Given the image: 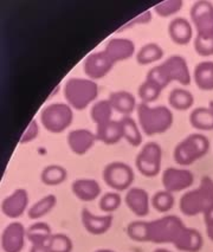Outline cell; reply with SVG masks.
I'll return each mask as SVG.
<instances>
[{
	"label": "cell",
	"mask_w": 213,
	"mask_h": 252,
	"mask_svg": "<svg viewBox=\"0 0 213 252\" xmlns=\"http://www.w3.org/2000/svg\"><path fill=\"white\" fill-rule=\"evenodd\" d=\"M187 226L177 216H166L153 221H146V242L154 244L179 245Z\"/></svg>",
	"instance_id": "6da1fadb"
},
{
	"label": "cell",
	"mask_w": 213,
	"mask_h": 252,
	"mask_svg": "<svg viewBox=\"0 0 213 252\" xmlns=\"http://www.w3.org/2000/svg\"><path fill=\"white\" fill-rule=\"evenodd\" d=\"M146 80L154 82L163 90L174 81L182 86H188L191 83V72L185 58L180 55H173L160 65L152 68Z\"/></svg>",
	"instance_id": "7a4b0ae2"
},
{
	"label": "cell",
	"mask_w": 213,
	"mask_h": 252,
	"mask_svg": "<svg viewBox=\"0 0 213 252\" xmlns=\"http://www.w3.org/2000/svg\"><path fill=\"white\" fill-rule=\"evenodd\" d=\"M139 123L147 136L159 135L166 133L174 121L173 113L165 105L151 107L141 102L138 105Z\"/></svg>",
	"instance_id": "3957f363"
},
{
	"label": "cell",
	"mask_w": 213,
	"mask_h": 252,
	"mask_svg": "<svg viewBox=\"0 0 213 252\" xmlns=\"http://www.w3.org/2000/svg\"><path fill=\"white\" fill-rule=\"evenodd\" d=\"M211 206H213V180L207 175L201 178L198 189L186 192L180 199V211L187 217L204 215Z\"/></svg>",
	"instance_id": "277c9868"
},
{
	"label": "cell",
	"mask_w": 213,
	"mask_h": 252,
	"mask_svg": "<svg viewBox=\"0 0 213 252\" xmlns=\"http://www.w3.org/2000/svg\"><path fill=\"white\" fill-rule=\"evenodd\" d=\"M98 95V86L89 78H70L64 86V97L76 110L86 109Z\"/></svg>",
	"instance_id": "5b68a950"
},
{
	"label": "cell",
	"mask_w": 213,
	"mask_h": 252,
	"mask_svg": "<svg viewBox=\"0 0 213 252\" xmlns=\"http://www.w3.org/2000/svg\"><path fill=\"white\" fill-rule=\"evenodd\" d=\"M209 149L210 140L204 134H191L174 149V161L180 166H189L205 157Z\"/></svg>",
	"instance_id": "8992f818"
},
{
	"label": "cell",
	"mask_w": 213,
	"mask_h": 252,
	"mask_svg": "<svg viewBox=\"0 0 213 252\" xmlns=\"http://www.w3.org/2000/svg\"><path fill=\"white\" fill-rule=\"evenodd\" d=\"M74 113L69 104L56 102L46 105L40 113V121L46 130L54 134H60L71 126Z\"/></svg>",
	"instance_id": "52a82bcc"
},
{
	"label": "cell",
	"mask_w": 213,
	"mask_h": 252,
	"mask_svg": "<svg viewBox=\"0 0 213 252\" xmlns=\"http://www.w3.org/2000/svg\"><path fill=\"white\" fill-rule=\"evenodd\" d=\"M134 171L132 167L121 161L108 163L103 169V180L110 189L115 191H125L132 186Z\"/></svg>",
	"instance_id": "ba28073f"
},
{
	"label": "cell",
	"mask_w": 213,
	"mask_h": 252,
	"mask_svg": "<svg viewBox=\"0 0 213 252\" xmlns=\"http://www.w3.org/2000/svg\"><path fill=\"white\" fill-rule=\"evenodd\" d=\"M162 149L159 143L148 142L138 154L135 165L138 171L147 178L156 177L161 168Z\"/></svg>",
	"instance_id": "9c48e42d"
},
{
	"label": "cell",
	"mask_w": 213,
	"mask_h": 252,
	"mask_svg": "<svg viewBox=\"0 0 213 252\" xmlns=\"http://www.w3.org/2000/svg\"><path fill=\"white\" fill-rule=\"evenodd\" d=\"M191 19L197 36L213 37V5L207 0H199L191 7Z\"/></svg>",
	"instance_id": "30bf717a"
},
{
	"label": "cell",
	"mask_w": 213,
	"mask_h": 252,
	"mask_svg": "<svg viewBox=\"0 0 213 252\" xmlns=\"http://www.w3.org/2000/svg\"><path fill=\"white\" fill-rule=\"evenodd\" d=\"M194 183L193 173L185 168L168 167L162 174V185L165 191L171 193L182 192L187 189Z\"/></svg>",
	"instance_id": "8fae6325"
},
{
	"label": "cell",
	"mask_w": 213,
	"mask_h": 252,
	"mask_svg": "<svg viewBox=\"0 0 213 252\" xmlns=\"http://www.w3.org/2000/svg\"><path fill=\"white\" fill-rule=\"evenodd\" d=\"M114 63L110 61L106 52H92L84 60L83 69L89 80H101L112 71Z\"/></svg>",
	"instance_id": "7c38bea8"
},
{
	"label": "cell",
	"mask_w": 213,
	"mask_h": 252,
	"mask_svg": "<svg viewBox=\"0 0 213 252\" xmlns=\"http://www.w3.org/2000/svg\"><path fill=\"white\" fill-rule=\"evenodd\" d=\"M26 230L19 221H13L4 228L1 234V249L4 252H22L25 245Z\"/></svg>",
	"instance_id": "4fadbf2b"
},
{
	"label": "cell",
	"mask_w": 213,
	"mask_h": 252,
	"mask_svg": "<svg viewBox=\"0 0 213 252\" xmlns=\"http://www.w3.org/2000/svg\"><path fill=\"white\" fill-rule=\"evenodd\" d=\"M29 205V194L24 189H16L11 193L1 203V212L8 218H19L24 215L26 207Z\"/></svg>",
	"instance_id": "5bb4252c"
},
{
	"label": "cell",
	"mask_w": 213,
	"mask_h": 252,
	"mask_svg": "<svg viewBox=\"0 0 213 252\" xmlns=\"http://www.w3.org/2000/svg\"><path fill=\"white\" fill-rule=\"evenodd\" d=\"M104 52L115 64L118 62L129 60L135 54V44L128 38H113L107 43Z\"/></svg>",
	"instance_id": "9a60e30c"
},
{
	"label": "cell",
	"mask_w": 213,
	"mask_h": 252,
	"mask_svg": "<svg viewBox=\"0 0 213 252\" xmlns=\"http://www.w3.org/2000/svg\"><path fill=\"white\" fill-rule=\"evenodd\" d=\"M66 140L72 153L76 155H84L87 152H89V149L92 148L97 137L95 133H91L88 129H75L70 131Z\"/></svg>",
	"instance_id": "2e32d148"
},
{
	"label": "cell",
	"mask_w": 213,
	"mask_h": 252,
	"mask_svg": "<svg viewBox=\"0 0 213 252\" xmlns=\"http://www.w3.org/2000/svg\"><path fill=\"white\" fill-rule=\"evenodd\" d=\"M125 205L135 216L146 217L150 213V197L144 189L132 187L124 198Z\"/></svg>",
	"instance_id": "e0dca14e"
},
{
	"label": "cell",
	"mask_w": 213,
	"mask_h": 252,
	"mask_svg": "<svg viewBox=\"0 0 213 252\" xmlns=\"http://www.w3.org/2000/svg\"><path fill=\"white\" fill-rule=\"evenodd\" d=\"M82 222L86 230L90 234L94 236H100V234L106 233L107 231L110 230L113 225V216H95L88 209H83L82 211Z\"/></svg>",
	"instance_id": "ac0fdd59"
},
{
	"label": "cell",
	"mask_w": 213,
	"mask_h": 252,
	"mask_svg": "<svg viewBox=\"0 0 213 252\" xmlns=\"http://www.w3.org/2000/svg\"><path fill=\"white\" fill-rule=\"evenodd\" d=\"M168 33L171 39L178 45H187L193 38V29L187 19L179 17L169 23Z\"/></svg>",
	"instance_id": "d6986e66"
},
{
	"label": "cell",
	"mask_w": 213,
	"mask_h": 252,
	"mask_svg": "<svg viewBox=\"0 0 213 252\" xmlns=\"http://www.w3.org/2000/svg\"><path fill=\"white\" fill-rule=\"evenodd\" d=\"M74 194L81 201H92L101 194V186L94 179H77L71 186Z\"/></svg>",
	"instance_id": "ffe728a7"
},
{
	"label": "cell",
	"mask_w": 213,
	"mask_h": 252,
	"mask_svg": "<svg viewBox=\"0 0 213 252\" xmlns=\"http://www.w3.org/2000/svg\"><path fill=\"white\" fill-rule=\"evenodd\" d=\"M95 134L97 140L106 145H116L123 137L121 122L114 121V120L101 123V125H96Z\"/></svg>",
	"instance_id": "44dd1931"
},
{
	"label": "cell",
	"mask_w": 213,
	"mask_h": 252,
	"mask_svg": "<svg viewBox=\"0 0 213 252\" xmlns=\"http://www.w3.org/2000/svg\"><path fill=\"white\" fill-rule=\"evenodd\" d=\"M109 102L112 104L113 109L123 114L125 116H129L136 108V98L132 93L124 92H114L109 95Z\"/></svg>",
	"instance_id": "7402d4cb"
},
{
	"label": "cell",
	"mask_w": 213,
	"mask_h": 252,
	"mask_svg": "<svg viewBox=\"0 0 213 252\" xmlns=\"http://www.w3.org/2000/svg\"><path fill=\"white\" fill-rule=\"evenodd\" d=\"M194 82L200 90H213V62L205 61L198 64L194 69Z\"/></svg>",
	"instance_id": "603a6c76"
},
{
	"label": "cell",
	"mask_w": 213,
	"mask_h": 252,
	"mask_svg": "<svg viewBox=\"0 0 213 252\" xmlns=\"http://www.w3.org/2000/svg\"><path fill=\"white\" fill-rule=\"evenodd\" d=\"M189 122L192 127L198 130H213V110L210 107L195 108L189 115Z\"/></svg>",
	"instance_id": "cb8c5ba5"
},
{
	"label": "cell",
	"mask_w": 213,
	"mask_h": 252,
	"mask_svg": "<svg viewBox=\"0 0 213 252\" xmlns=\"http://www.w3.org/2000/svg\"><path fill=\"white\" fill-rule=\"evenodd\" d=\"M51 236V227L49 226V224L43 221L32 224L26 230V237L32 243V245H46Z\"/></svg>",
	"instance_id": "d4e9b609"
},
{
	"label": "cell",
	"mask_w": 213,
	"mask_h": 252,
	"mask_svg": "<svg viewBox=\"0 0 213 252\" xmlns=\"http://www.w3.org/2000/svg\"><path fill=\"white\" fill-rule=\"evenodd\" d=\"M168 103L176 110H187L194 103V97L191 92L183 89V88H176L169 94Z\"/></svg>",
	"instance_id": "484cf974"
},
{
	"label": "cell",
	"mask_w": 213,
	"mask_h": 252,
	"mask_svg": "<svg viewBox=\"0 0 213 252\" xmlns=\"http://www.w3.org/2000/svg\"><path fill=\"white\" fill-rule=\"evenodd\" d=\"M163 57V50L159 44L148 43L142 46L136 54V62L140 65H148V64L155 63Z\"/></svg>",
	"instance_id": "4316f807"
},
{
	"label": "cell",
	"mask_w": 213,
	"mask_h": 252,
	"mask_svg": "<svg viewBox=\"0 0 213 252\" xmlns=\"http://www.w3.org/2000/svg\"><path fill=\"white\" fill-rule=\"evenodd\" d=\"M120 122H121L123 139L127 140V142L132 145L133 147H138L141 145L142 135L140 133L138 123L135 122V120L130 116H123L120 120Z\"/></svg>",
	"instance_id": "83f0119b"
},
{
	"label": "cell",
	"mask_w": 213,
	"mask_h": 252,
	"mask_svg": "<svg viewBox=\"0 0 213 252\" xmlns=\"http://www.w3.org/2000/svg\"><path fill=\"white\" fill-rule=\"evenodd\" d=\"M68 177V172L60 165H49L43 169L40 174V180L46 186H57L63 184Z\"/></svg>",
	"instance_id": "f1b7e54d"
},
{
	"label": "cell",
	"mask_w": 213,
	"mask_h": 252,
	"mask_svg": "<svg viewBox=\"0 0 213 252\" xmlns=\"http://www.w3.org/2000/svg\"><path fill=\"white\" fill-rule=\"evenodd\" d=\"M57 204V198L56 195L49 194L45 195L44 198H42L40 200H38L37 203H34L32 206L29 209V218L30 219H39L42 217H44L50 213L52 210L55 209Z\"/></svg>",
	"instance_id": "f546056e"
},
{
	"label": "cell",
	"mask_w": 213,
	"mask_h": 252,
	"mask_svg": "<svg viewBox=\"0 0 213 252\" xmlns=\"http://www.w3.org/2000/svg\"><path fill=\"white\" fill-rule=\"evenodd\" d=\"M113 107L110 104L109 99H101V101L96 102L91 107L90 110V116H91L92 121L96 125H101V123L108 122L112 120L113 115Z\"/></svg>",
	"instance_id": "4dcf8cb0"
},
{
	"label": "cell",
	"mask_w": 213,
	"mask_h": 252,
	"mask_svg": "<svg viewBox=\"0 0 213 252\" xmlns=\"http://www.w3.org/2000/svg\"><path fill=\"white\" fill-rule=\"evenodd\" d=\"M162 89L156 83L150 80H146L139 88V97L144 103L150 104L152 102H155L160 97Z\"/></svg>",
	"instance_id": "1f68e13d"
},
{
	"label": "cell",
	"mask_w": 213,
	"mask_h": 252,
	"mask_svg": "<svg viewBox=\"0 0 213 252\" xmlns=\"http://www.w3.org/2000/svg\"><path fill=\"white\" fill-rule=\"evenodd\" d=\"M46 246L50 252H71L74 248L72 240L64 233L52 234Z\"/></svg>",
	"instance_id": "d6a6232c"
},
{
	"label": "cell",
	"mask_w": 213,
	"mask_h": 252,
	"mask_svg": "<svg viewBox=\"0 0 213 252\" xmlns=\"http://www.w3.org/2000/svg\"><path fill=\"white\" fill-rule=\"evenodd\" d=\"M152 205L157 212L166 213L171 211L174 206L173 193L167 191H159L152 198Z\"/></svg>",
	"instance_id": "836d02e7"
},
{
	"label": "cell",
	"mask_w": 213,
	"mask_h": 252,
	"mask_svg": "<svg viewBox=\"0 0 213 252\" xmlns=\"http://www.w3.org/2000/svg\"><path fill=\"white\" fill-rule=\"evenodd\" d=\"M182 0H168V1H162L154 6L157 16L162 17V18H167V17L174 16L182 10L183 7Z\"/></svg>",
	"instance_id": "e575fe53"
},
{
	"label": "cell",
	"mask_w": 213,
	"mask_h": 252,
	"mask_svg": "<svg viewBox=\"0 0 213 252\" xmlns=\"http://www.w3.org/2000/svg\"><path fill=\"white\" fill-rule=\"evenodd\" d=\"M98 206H100L102 212L110 215L121 206V197L116 192H108L104 195H102Z\"/></svg>",
	"instance_id": "d590c367"
},
{
	"label": "cell",
	"mask_w": 213,
	"mask_h": 252,
	"mask_svg": "<svg viewBox=\"0 0 213 252\" xmlns=\"http://www.w3.org/2000/svg\"><path fill=\"white\" fill-rule=\"evenodd\" d=\"M194 50L203 57H210L213 55V37L197 36L194 39Z\"/></svg>",
	"instance_id": "8d00e7d4"
},
{
	"label": "cell",
	"mask_w": 213,
	"mask_h": 252,
	"mask_svg": "<svg viewBox=\"0 0 213 252\" xmlns=\"http://www.w3.org/2000/svg\"><path fill=\"white\" fill-rule=\"evenodd\" d=\"M38 133H39V126L36 120H32V121L29 123L28 128H26L24 133H23L22 137H20V143H29L32 140H34L38 136Z\"/></svg>",
	"instance_id": "74e56055"
},
{
	"label": "cell",
	"mask_w": 213,
	"mask_h": 252,
	"mask_svg": "<svg viewBox=\"0 0 213 252\" xmlns=\"http://www.w3.org/2000/svg\"><path fill=\"white\" fill-rule=\"evenodd\" d=\"M151 19H152V13L150 12V11H146V12L140 14L139 17L134 18L132 22H129V23H128V24H125L124 26H122V28L120 29V30H118V32L119 31H123L127 28H130V26H132V25H135L136 23H138V24H146V23H150Z\"/></svg>",
	"instance_id": "f35d334b"
},
{
	"label": "cell",
	"mask_w": 213,
	"mask_h": 252,
	"mask_svg": "<svg viewBox=\"0 0 213 252\" xmlns=\"http://www.w3.org/2000/svg\"><path fill=\"white\" fill-rule=\"evenodd\" d=\"M204 220H205L207 236H209V238L213 242V206L210 207V209L204 213Z\"/></svg>",
	"instance_id": "ab89813d"
},
{
	"label": "cell",
	"mask_w": 213,
	"mask_h": 252,
	"mask_svg": "<svg viewBox=\"0 0 213 252\" xmlns=\"http://www.w3.org/2000/svg\"><path fill=\"white\" fill-rule=\"evenodd\" d=\"M30 252H50L46 245H32Z\"/></svg>",
	"instance_id": "60d3db41"
},
{
	"label": "cell",
	"mask_w": 213,
	"mask_h": 252,
	"mask_svg": "<svg viewBox=\"0 0 213 252\" xmlns=\"http://www.w3.org/2000/svg\"><path fill=\"white\" fill-rule=\"evenodd\" d=\"M95 252H115V251L109 250V249H100V250H97V251H95Z\"/></svg>",
	"instance_id": "b9f144b4"
},
{
	"label": "cell",
	"mask_w": 213,
	"mask_h": 252,
	"mask_svg": "<svg viewBox=\"0 0 213 252\" xmlns=\"http://www.w3.org/2000/svg\"><path fill=\"white\" fill-rule=\"evenodd\" d=\"M153 252H172V251L166 250V249H156V250H154Z\"/></svg>",
	"instance_id": "7bdbcfd3"
},
{
	"label": "cell",
	"mask_w": 213,
	"mask_h": 252,
	"mask_svg": "<svg viewBox=\"0 0 213 252\" xmlns=\"http://www.w3.org/2000/svg\"><path fill=\"white\" fill-rule=\"evenodd\" d=\"M210 108L213 110V102H210Z\"/></svg>",
	"instance_id": "ee69618b"
}]
</instances>
